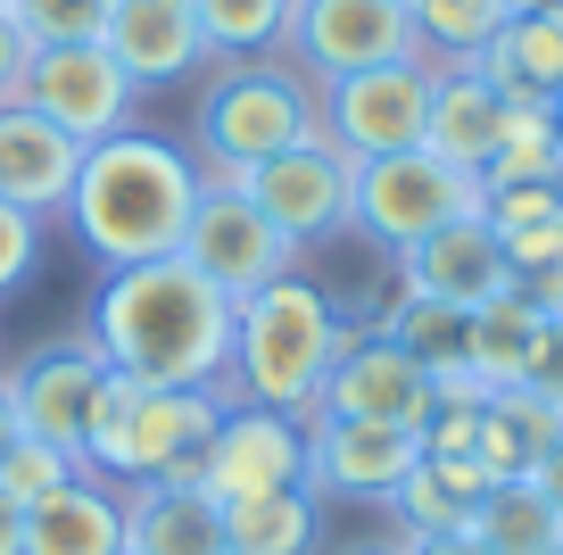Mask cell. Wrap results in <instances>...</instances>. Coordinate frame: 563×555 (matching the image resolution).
I'll use <instances>...</instances> for the list:
<instances>
[{
    "label": "cell",
    "mask_w": 563,
    "mask_h": 555,
    "mask_svg": "<svg viewBox=\"0 0 563 555\" xmlns=\"http://www.w3.org/2000/svg\"><path fill=\"white\" fill-rule=\"evenodd\" d=\"M349 315L332 307V291H316L307 274H282L265 291H249L232 307V357H224V399L232 406H274V415H316L323 382L340 364Z\"/></svg>",
    "instance_id": "obj_3"
},
{
    "label": "cell",
    "mask_w": 563,
    "mask_h": 555,
    "mask_svg": "<svg viewBox=\"0 0 563 555\" xmlns=\"http://www.w3.org/2000/svg\"><path fill=\"white\" fill-rule=\"evenodd\" d=\"M555 199H563V166H555Z\"/></svg>",
    "instance_id": "obj_46"
},
{
    "label": "cell",
    "mask_w": 563,
    "mask_h": 555,
    "mask_svg": "<svg viewBox=\"0 0 563 555\" xmlns=\"http://www.w3.org/2000/svg\"><path fill=\"white\" fill-rule=\"evenodd\" d=\"M0 555H18V505L0 498Z\"/></svg>",
    "instance_id": "obj_42"
},
{
    "label": "cell",
    "mask_w": 563,
    "mask_h": 555,
    "mask_svg": "<svg viewBox=\"0 0 563 555\" xmlns=\"http://www.w3.org/2000/svg\"><path fill=\"white\" fill-rule=\"evenodd\" d=\"M398 555H481V547H473L464 531H448V538H406Z\"/></svg>",
    "instance_id": "obj_40"
},
{
    "label": "cell",
    "mask_w": 563,
    "mask_h": 555,
    "mask_svg": "<svg viewBox=\"0 0 563 555\" xmlns=\"http://www.w3.org/2000/svg\"><path fill=\"white\" fill-rule=\"evenodd\" d=\"M481 489H489V472H481L473 456H422V465L398 481L389 514L406 522V538H448V531H464V522H473Z\"/></svg>",
    "instance_id": "obj_26"
},
{
    "label": "cell",
    "mask_w": 563,
    "mask_h": 555,
    "mask_svg": "<svg viewBox=\"0 0 563 555\" xmlns=\"http://www.w3.org/2000/svg\"><path fill=\"white\" fill-rule=\"evenodd\" d=\"M0 382H9V399H18V423L34 439H58L67 456H84L91 423H100V399H108V357L91 348V331H51V340H34L18 364H0Z\"/></svg>",
    "instance_id": "obj_9"
},
{
    "label": "cell",
    "mask_w": 563,
    "mask_h": 555,
    "mask_svg": "<svg viewBox=\"0 0 563 555\" xmlns=\"http://www.w3.org/2000/svg\"><path fill=\"white\" fill-rule=\"evenodd\" d=\"M282 58H290L299 75H316V84H340V75L422 58L415 9H406V0H290Z\"/></svg>",
    "instance_id": "obj_8"
},
{
    "label": "cell",
    "mask_w": 563,
    "mask_h": 555,
    "mask_svg": "<svg viewBox=\"0 0 563 555\" xmlns=\"http://www.w3.org/2000/svg\"><path fill=\"white\" fill-rule=\"evenodd\" d=\"M18 555H124V489L75 472L67 489L18 514Z\"/></svg>",
    "instance_id": "obj_19"
},
{
    "label": "cell",
    "mask_w": 563,
    "mask_h": 555,
    "mask_svg": "<svg viewBox=\"0 0 563 555\" xmlns=\"http://www.w3.org/2000/svg\"><path fill=\"white\" fill-rule=\"evenodd\" d=\"M422 465V432L398 423H349V415H307V489L323 505H389L398 481Z\"/></svg>",
    "instance_id": "obj_13"
},
{
    "label": "cell",
    "mask_w": 563,
    "mask_h": 555,
    "mask_svg": "<svg viewBox=\"0 0 563 555\" xmlns=\"http://www.w3.org/2000/svg\"><path fill=\"white\" fill-rule=\"evenodd\" d=\"M373 331H389V340H398L406 357L431 373V382H448V373H473V307H448V298L398 291L382 315H373Z\"/></svg>",
    "instance_id": "obj_25"
},
{
    "label": "cell",
    "mask_w": 563,
    "mask_h": 555,
    "mask_svg": "<svg viewBox=\"0 0 563 555\" xmlns=\"http://www.w3.org/2000/svg\"><path fill=\"white\" fill-rule=\"evenodd\" d=\"M464 538H473L481 555H547L563 538V514L547 505V489L522 472V481H489V489H481Z\"/></svg>",
    "instance_id": "obj_27"
},
{
    "label": "cell",
    "mask_w": 563,
    "mask_h": 555,
    "mask_svg": "<svg viewBox=\"0 0 563 555\" xmlns=\"http://www.w3.org/2000/svg\"><path fill=\"white\" fill-rule=\"evenodd\" d=\"M514 291H522L539 315H563V258H547V265H530V274H514Z\"/></svg>",
    "instance_id": "obj_38"
},
{
    "label": "cell",
    "mask_w": 563,
    "mask_h": 555,
    "mask_svg": "<svg viewBox=\"0 0 563 555\" xmlns=\"http://www.w3.org/2000/svg\"><path fill=\"white\" fill-rule=\"evenodd\" d=\"M84 174V141H67L51 117H34L25 100L0 108V199L25 208L34 225H58Z\"/></svg>",
    "instance_id": "obj_17"
},
{
    "label": "cell",
    "mask_w": 563,
    "mask_h": 555,
    "mask_svg": "<svg viewBox=\"0 0 563 555\" xmlns=\"http://www.w3.org/2000/svg\"><path fill=\"white\" fill-rule=\"evenodd\" d=\"M191 208H199V157L175 150L166 133L124 124V133L84 150V174H75V199L58 225H75L91 265L117 274V265L175 258L183 232H191Z\"/></svg>",
    "instance_id": "obj_2"
},
{
    "label": "cell",
    "mask_w": 563,
    "mask_h": 555,
    "mask_svg": "<svg viewBox=\"0 0 563 555\" xmlns=\"http://www.w3.org/2000/svg\"><path fill=\"white\" fill-rule=\"evenodd\" d=\"M133 555H224V505L208 489H124Z\"/></svg>",
    "instance_id": "obj_22"
},
{
    "label": "cell",
    "mask_w": 563,
    "mask_h": 555,
    "mask_svg": "<svg viewBox=\"0 0 563 555\" xmlns=\"http://www.w3.org/2000/svg\"><path fill=\"white\" fill-rule=\"evenodd\" d=\"M340 555H398V547H340Z\"/></svg>",
    "instance_id": "obj_44"
},
{
    "label": "cell",
    "mask_w": 563,
    "mask_h": 555,
    "mask_svg": "<svg viewBox=\"0 0 563 555\" xmlns=\"http://www.w3.org/2000/svg\"><path fill=\"white\" fill-rule=\"evenodd\" d=\"M25 67H34V42H25V25L0 9V108L25 91Z\"/></svg>",
    "instance_id": "obj_37"
},
{
    "label": "cell",
    "mask_w": 563,
    "mask_h": 555,
    "mask_svg": "<svg viewBox=\"0 0 563 555\" xmlns=\"http://www.w3.org/2000/svg\"><path fill=\"white\" fill-rule=\"evenodd\" d=\"M25 423H18V399H9V382H0V456H9V439H18Z\"/></svg>",
    "instance_id": "obj_41"
},
{
    "label": "cell",
    "mask_w": 563,
    "mask_h": 555,
    "mask_svg": "<svg viewBox=\"0 0 563 555\" xmlns=\"http://www.w3.org/2000/svg\"><path fill=\"white\" fill-rule=\"evenodd\" d=\"M75 472H84V456H67L58 439L18 432V439H9V456H0V498H9V505L25 514V505H42L51 489H67Z\"/></svg>",
    "instance_id": "obj_33"
},
{
    "label": "cell",
    "mask_w": 563,
    "mask_h": 555,
    "mask_svg": "<svg viewBox=\"0 0 563 555\" xmlns=\"http://www.w3.org/2000/svg\"><path fill=\"white\" fill-rule=\"evenodd\" d=\"M175 258L199 265V274H208L232 307H241L249 291H265V282L299 274V249L282 241L274 216H265L257 199L232 183V174H199V208H191V232H183Z\"/></svg>",
    "instance_id": "obj_7"
},
{
    "label": "cell",
    "mask_w": 563,
    "mask_h": 555,
    "mask_svg": "<svg viewBox=\"0 0 563 555\" xmlns=\"http://www.w3.org/2000/svg\"><path fill=\"white\" fill-rule=\"evenodd\" d=\"M456 216H481V174L448 166L431 150L398 157H356V192H349V232L373 241L382 258H406L415 241H431Z\"/></svg>",
    "instance_id": "obj_6"
},
{
    "label": "cell",
    "mask_w": 563,
    "mask_h": 555,
    "mask_svg": "<svg viewBox=\"0 0 563 555\" xmlns=\"http://www.w3.org/2000/svg\"><path fill=\"white\" fill-rule=\"evenodd\" d=\"M506 91L489 84L481 67H440L431 75V117H422V150L448 157V166L481 174L497 157V133H506Z\"/></svg>",
    "instance_id": "obj_20"
},
{
    "label": "cell",
    "mask_w": 563,
    "mask_h": 555,
    "mask_svg": "<svg viewBox=\"0 0 563 555\" xmlns=\"http://www.w3.org/2000/svg\"><path fill=\"white\" fill-rule=\"evenodd\" d=\"M398 282L422 291V298H448V307H489L497 291H514V265H506V249H497V232L481 216H456V225H440L431 241L406 249Z\"/></svg>",
    "instance_id": "obj_18"
},
{
    "label": "cell",
    "mask_w": 563,
    "mask_h": 555,
    "mask_svg": "<svg viewBox=\"0 0 563 555\" xmlns=\"http://www.w3.org/2000/svg\"><path fill=\"white\" fill-rule=\"evenodd\" d=\"M316 415H349V423H398V432H422L431 423V373L406 357L389 331H349L340 340V364L323 382Z\"/></svg>",
    "instance_id": "obj_14"
},
{
    "label": "cell",
    "mask_w": 563,
    "mask_h": 555,
    "mask_svg": "<svg viewBox=\"0 0 563 555\" xmlns=\"http://www.w3.org/2000/svg\"><path fill=\"white\" fill-rule=\"evenodd\" d=\"M522 390H530L539 406H555V415H563V315H539V340H530Z\"/></svg>",
    "instance_id": "obj_36"
},
{
    "label": "cell",
    "mask_w": 563,
    "mask_h": 555,
    "mask_svg": "<svg viewBox=\"0 0 563 555\" xmlns=\"http://www.w3.org/2000/svg\"><path fill=\"white\" fill-rule=\"evenodd\" d=\"M224 555H323V498L307 481L224 498Z\"/></svg>",
    "instance_id": "obj_23"
},
{
    "label": "cell",
    "mask_w": 563,
    "mask_h": 555,
    "mask_svg": "<svg viewBox=\"0 0 563 555\" xmlns=\"http://www.w3.org/2000/svg\"><path fill=\"white\" fill-rule=\"evenodd\" d=\"M224 390H141L108 382L100 423L84 439V472L117 489H208V448L224 423Z\"/></svg>",
    "instance_id": "obj_4"
},
{
    "label": "cell",
    "mask_w": 563,
    "mask_h": 555,
    "mask_svg": "<svg viewBox=\"0 0 563 555\" xmlns=\"http://www.w3.org/2000/svg\"><path fill=\"white\" fill-rule=\"evenodd\" d=\"M530 340H539V307L522 291H497L489 307H473V382L481 390H522Z\"/></svg>",
    "instance_id": "obj_29"
},
{
    "label": "cell",
    "mask_w": 563,
    "mask_h": 555,
    "mask_svg": "<svg viewBox=\"0 0 563 555\" xmlns=\"http://www.w3.org/2000/svg\"><path fill=\"white\" fill-rule=\"evenodd\" d=\"M124 555H133V547H124Z\"/></svg>",
    "instance_id": "obj_49"
},
{
    "label": "cell",
    "mask_w": 563,
    "mask_h": 555,
    "mask_svg": "<svg viewBox=\"0 0 563 555\" xmlns=\"http://www.w3.org/2000/svg\"><path fill=\"white\" fill-rule=\"evenodd\" d=\"M199 42H208L216 67L232 58H274L282 34H290V0H191Z\"/></svg>",
    "instance_id": "obj_31"
},
{
    "label": "cell",
    "mask_w": 563,
    "mask_h": 555,
    "mask_svg": "<svg viewBox=\"0 0 563 555\" xmlns=\"http://www.w3.org/2000/svg\"><path fill=\"white\" fill-rule=\"evenodd\" d=\"M530 481H539V489H547V505L563 514V439H555V448L539 456V465H530Z\"/></svg>",
    "instance_id": "obj_39"
},
{
    "label": "cell",
    "mask_w": 563,
    "mask_h": 555,
    "mask_svg": "<svg viewBox=\"0 0 563 555\" xmlns=\"http://www.w3.org/2000/svg\"><path fill=\"white\" fill-rule=\"evenodd\" d=\"M473 67L489 75L514 108H547L563 91V9H514Z\"/></svg>",
    "instance_id": "obj_21"
},
{
    "label": "cell",
    "mask_w": 563,
    "mask_h": 555,
    "mask_svg": "<svg viewBox=\"0 0 563 555\" xmlns=\"http://www.w3.org/2000/svg\"><path fill=\"white\" fill-rule=\"evenodd\" d=\"M547 555H563V538H555V547H547Z\"/></svg>",
    "instance_id": "obj_47"
},
{
    "label": "cell",
    "mask_w": 563,
    "mask_h": 555,
    "mask_svg": "<svg viewBox=\"0 0 563 555\" xmlns=\"http://www.w3.org/2000/svg\"><path fill=\"white\" fill-rule=\"evenodd\" d=\"M307 481V423L274 406H224L208 448V498H257V489H299Z\"/></svg>",
    "instance_id": "obj_15"
},
{
    "label": "cell",
    "mask_w": 563,
    "mask_h": 555,
    "mask_svg": "<svg viewBox=\"0 0 563 555\" xmlns=\"http://www.w3.org/2000/svg\"><path fill=\"white\" fill-rule=\"evenodd\" d=\"M431 58H398V67H365L340 75V84H316L323 100V133L349 157H398L422 150V117H431Z\"/></svg>",
    "instance_id": "obj_11"
},
{
    "label": "cell",
    "mask_w": 563,
    "mask_h": 555,
    "mask_svg": "<svg viewBox=\"0 0 563 555\" xmlns=\"http://www.w3.org/2000/svg\"><path fill=\"white\" fill-rule=\"evenodd\" d=\"M100 51L124 67V84H133V91L191 84V75L208 67V42H199L191 0H108Z\"/></svg>",
    "instance_id": "obj_16"
},
{
    "label": "cell",
    "mask_w": 563,
    "mask_h": 555,
    "mask_svg": "<svg viewBox=\"0 0 563 555\" xmlns=\"http://www.w3.org/2000/svg\"><path fill=\"white\" fill-rule=\"evenodd\" d=\"M563 141L547 108H506V133H497V157L481 166V192H506V183H555Z\"/></svg>",
    "instance_id": "obj_32"
},
{
    "label": "cell",
    "mask_w": 563,
    "mask_h": 555,
    "mask_svg": "<svg viewBox=\"0 0 563 555\" xmlns=\"http://www.w3.org/2000/svg\"><path fill=\"white\" fill-rule=\"evenodd\" d=\"M249 199H257L265 216H274V232L290 249H316L332 241V232H349V192H356V157L340 150L332 133H307L290 141L282 157H265V166L232 174Z\"/></svg>",
    "instance_id": "obj_10"
},
{
    "label": "cell",
    "mask_w": 563,
    "mask_h": 555,
    "mask_svg": "<svg viewBox=\"0 0 563 555\" xmlns=\"http://www.w3.org/2000/svg\"><path fill=\"white\" fill-rule=\"evenodd\" d=\"M84 331L108 357L117 382H141V390H224L232 298L216 291L199 265H183V258H150V265L100 274Z\"/></svg>",
    "instance_id": "obj_1"
},
{
    "label": "cell",
    "mask_w": 563,
    "mask_h": 555,
    "mask_svg": "<svg viewBox=\"0 0 563 555\" xmlns=\"http://www.w3.org/2000/svg\"><path fill=\"white\" fill-rule=\"evenodd\" d=\"M307 133H323L316 75H299L282 51L232 58V67H216L208 100H199V174H249Z\"/></svg>",
    "instance_id": "obj_5"
},
{
    "label": "cell",
    "mask_w": 563,
    "mask_h": 555,
    "mask_svg": "<svg viewBox=\"0 0 563 555\" xmlns=\"http://www.w3.org/2000/svg\"><path fill=\"white\" fill-rule=\"evenodd\" d=\"M18 100L34 108V117H51L67 141H84V150H91V141H108V133L133 124L141 91L124 84V67L100 51V42H42Z\"/></svg>",
    "instance_id": "obj_12"
},
{
    "label": "cell",
    "mask_w": 563,
    "mask_h": 555,
    "mask_svg": "<svg viewBox=\"0 0 563 555\" xmlns=\"http://www.w3.org/2000/svg\"><path fill=\"white\" fill-rule=\"evenodd\" d=\"M0 9H9V0H0Z\"/></svg>",
    "instance_id": "obj_48"
},
{
    "label": "cell",
    "mask_w": 563,
    "mask_h": 555,
    "mask_svg": "<svg viewBox=\"0 0 563 555\" xmlns=\"http://www.w3.org/2000/svg\"><path fill=\"white\" fill-rule=\"evenodd\" d=\"M555 439H563L555 406H539L530 390H489L481 415H473V465L489 472V481H522Z\"/></svg>",
    "instance_id": "obj_24"
},
{
    "label": "cell",
    "mask_w": 563,
    "mask_h": 555,
    "mask_svg": "<svg viewBox=\"0 0 563 555\" xmlns=\"http://www.w3.org/2000/svg\"><path fill=\"white\" fill-rule=\"evenodd\" d=\"M547 117H555V141H563V91H555V100H547Z\"/></svg>",
    "instance_id": "obj_43"
},
{
    "label": "cell",
    "mask_w": 563,
    "mask_h": 555,
    "mask_svg": "<svg viewBox=\"0 0 563 555\" xmlns=\"http://www.w3.org/2000/svg\"><path fill=\"white\" fill-rule=\"evenodd\" d=\"M481 225L497 232V249H506L514 274L563 258V199H555V183H506V192H481Z\"/></svg>",
    "instance_id": "obj_28"
},
{
    "label": "cell",
    "mask_w": 563,
    "mask_h": 555,
    "mask_svg": "<svg viewBox=\"0 0 563 555\" xmlns=\"http://www.w3.org/2000/svg\"><path fill=\"white\" fill-rule=\"evenodd\" d=\"M514 9H563V0H514Z\"/></svg>",
    "instance_id": "obj_45"
},
{
    "label": "cell",
    "mask_w": 563,
    "mask_h": 555,
    "mask_svg": "<svg viewBox=\"0 0 563 555\" xmlns=\"http://www.w3.org/2000/svg\"><path fill=\"white\" fill-rule=\"evenodd\" d=\"M9 18L25 25V42H100L108 0H9Z\"/></svg>",
    "instance_id": "obj_34"
},
{
    "label": "cell",
    "mask_w": 563,
    "mask_h": 555,
    "mask_svg": "<svg viewBox=\"0 0 563 555\" xmlns=\"http://www.w3.org/2000/svg\"><path fill=\"white\" fill-rule=\"evenodd\" d=\"M34 265H42V225H34L25 208H9V199H0V298L25 291V282H34Z\"/></svg>",
    "instance_id": "obj_35"
},
{
    "label": "cell",
    "mask_w": 563,
    "mask_h": 555,
    "mask_svg": "<svg viewBox=\"0 0 563 555\" xmlns=\"http://www.w3.org/2000/svg\"><path fill=\"white\" fill-rule=\"evenodd\" d=\"M406 9H415V42L431 67H473L514 18V0H406Z\"/></svg>",
    "instance_id": "obj_30"
}]
</instances>
